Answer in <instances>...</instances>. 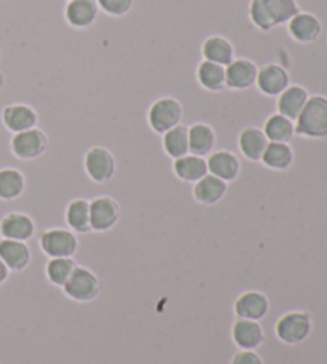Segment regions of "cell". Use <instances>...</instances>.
<instances>
[{"instance_id":"cell-1","label":"cell","mask_w":327,"mask_h":364,"mask_svg":"<svg viewBox=\"0 0 327 364\" xmlns=\"http://www.w3.org/2000/svg\"><path fill=\"white\" fill-rule=\"evenodd\" d=\"M296 134L310 139L327 138V97L310 96L296 120Z\"/></svg>"},{"instance_id":"cell-2","label":"cell","mask_w":327,"mask_h":364,"mask_svg":"<svg viewBox=\"0 0 327 364\" xmlns=\"http://www.w3.org/2000/svg\"><path fill=\"white\" fill-rule=\"evenodd\" d=\"M182 110L181 102L174 97H160L149 109V125L155 133L165 134L169 129L181 125Z\"/></svg>"},{"instance_id":"cell-3","label":"cell","mask_w":327,"mask_h":364,"mask_svg":"<svg viewBox=\"0 0 327 364\" xmlns=\"http://www.w3.org/2000/svg\"><path fill=\"white\" fill-rule=\"evenodd\" d=\"M274 331H277V336L281 342L297 346L310 336L311 318L304 311H289V314L279 318Z\"/></svg>"},{"instance_id":"cell-4","label":"cell","mask_w":327,"mask_h":364,"mask_svg":"<svg viewBox=\"0 0 327 364\" xmlns=\"http://www.w3.org/2000/svg\"><path fill=\"white\" fill-rule=\"evenodd\" d=\"M48 147V138L42 129L31 128L26 132L13 134L10 149L19 160H36L45 154Z\"/></svg>"},{"instance_id":"cell-5","label":"cell","mask_w":327,"mask_h":364,"mask_svg":"<svg viewBox=\"0 0 327 364\" xmlns=\"http://www.w3.org/2000/svg\"><path fill=\"white\" fill-rule=\"evenodd\" d=\"M64 292L77 302H90L100 296L101 283L91 270L75 267L69 282L64 284Z\"/></svg>"},{"instance_id":"cell-6","label":"cell","mask_w":327,"mask_h":364,"mask_svg":"<svg viewBox=\"0 0 327 364\" xmlns=\"http://www.w3.org/2000/svg\"><path fill=\"white\" fill-rule=\"evenodd\" d=\"M41 248L51 259L72 257L78 248V240L70 230L51 229L41 237Z\"/></svg>"},{"instance_id":"cell-7","label":"cell","mask_w":327,"mask_h":364,"mask_svg":"<svg viewBox=\"0 0 327 364\" xmlns=\"http://www.w3.org/2000/svg\"><path fill=\"white\" fill-rule=\"evenodd\" d=\"M85 170L95 182H109L115 174V159L106 147H91L85 155Z\"/></svg>"},{"instance_id":"cell-8","label":"cell","mask_w":327,"mask_h":364,"mask_svg":"<svg viewBox=\"0 0 327 364\" xmlns=\"http://www.w3.org/2000/svg\"><path fill=\"white\" fill-rule=\"evenodd\" d=\"M119 203L110 197H97L90 201V223L91 230L107 232L119 223Z\"/></svg>"},{"instance_id":"cell-9","label":"cell","mask_w":327,"mask_h":364,"mask_svg":"<svg viewBox=\"0 0 327 364\" xmlns=\"http://www.w3.org/2000/svg\"><path fill=\"white\" fill-rule=\"evenodd\" d=\"M256 85L265 96H279L291 85V77L283 66L270 63L259 69Z\"/></svg>"},{"instance_id":"cell-10","label":"cell","mask_w":327,"mask_h":364,"mask_svg":"<svg viewBox=\"0 0 327 364\" xmlns=\"http://www.w3.org/2000/svg\"><path fill=\"white\" fill-rule=\"evenodd\" d=\"M259 69L256 63L246 58L233 60L225 68V83L232 90H247L256 85Z\"/></svg>"},{"instance_id":"cell-11","label":"cell","mask_w":327,"mask_h":364,"mask_svg":"<svg viewBox=\"0 0 327 364\" xmlns=\"http://www.w3.org/2000/svg\"><path fill=\"white\" fill-rule=\"evenodd\" d=\"M36 233V223L24 213H9L0 219V237L28 242Z\"/></svg>"},{"instance_id":"cell-12","label":"cell","mask_w":327,"mask_h":364,"mask_svg":"<svg viewBox=\"0 0 327 364\" xmlns=\"http://www.w3.org/2000/svg\"><path fill=\"white\" fill-rule=\"evenodd\" d=\"M323 24L319 19L306 11H299L289 23H287V32L299 43H311L318 41L321 36Z\"/></svg>"},{"instance_id":"cell-13","label":"cell","mask_w":327,"mask_h":364,"mask_svg":"<svg viewBox=\"0 0 327 364\" xmlns=\"http://www.w3.org/2000/svg\"><path fill=\"white\" fill-rule=\"evenodd\" d=\"M37 122V112L28 104H10L2 110L4 127L15 134L36 128Z\"/></svg>"},{"instance_id":"cell-14","label":"cell","mask_w":327,"mask_h":364,"mask_svg":"<svg viewBox=\"0 0 327 364\" xmlns=\"http://www.w3.org/2000/svg\"><path fill=\"white\" fill-rule=\"evenodd\" d=\"M97 15H100V5L96 0H69L64 10L65 21L77 29L90 28L96 23Z\"/></svg>"},{"instance_id":"cell-15","label":"cell","mask_w":327,"mask_h":364,"mask_svg":"<svg viewBox=\"0 0 327 364\" xmlns=\"http://www.w3.org/2000/svg\"><path fill=\"white\" fill-rule=\"evenodd\" d=\"M268 307H270V304H268V299L264 292L247 291L235 302V314L238 315V318H243V320L259 321L267 315Z\"/></svg>"},{"instance_id":"cell-16","label":"cell","mask_w":327,"mask_h":364,"mask_svg":"<svg viewBox=\"0 0 327 364\" xmlns=\"http://www.w3.org/2000/svg\"><path fill=\"white\" fill-rule=\"evenodd\" d=\"M0 259L11 272H23L28 269L31 262V250L26 242L2 238L0 240Z\"/></svg>"},{"instance_id":"cell-17","label":"cell","mask_w":327,"mask_h":364,"mask_svg":"<svg viewBox=\"0 0 327 364\" xmlns=\"http://www.w3.org/2000/svg\"><path fill=\"white\" fill-rule=\"evenodd\" d=\"M206 164H208L209 174H213V176L225 182L237 179L241 168L237 155L228 151H218V152L209 154Z\"/></svg>"},{"instance_id":"cell-18","label":"cell","mask_w":327,"mask_h":364,"mask_svg":"<svg viewBox=\"0 0 327 364\" xmlns=\"http://www.w3.org/2000/svg\"><path fill=\"white\" fill-rule=\"evenodd\" d=\"M309 91L300 85H289L283 93L278 96L277 109L278 114L287 117V119L296 122L302 112L306 101H309Z\"/></svg>"},{"instance_id":"cell-19","label":"cell","mask_w":327,"mask_h":364,"mask_svg":"<svg viewBox=\"0 0 327 364\" xmlns=\"http://www.w3.org/2000/svg\"><path fill=\"white\" fill-rule=\"evenodd\" d=\"M232 336L241 350H256L265 341L264 329L259 321L243 320V318H238V321L233 324Z\"/></svg>"},{"instance_id":"cell-20","label":"cell","mask_w":327,"mask_h":364,"mask_svg":"<svg viewBox=\"0 0 327 364\" xmlns=\"http://www.w3.org/2000/svg\"><path fill=\"white\" fill-rule=\"evenodd\" d=\"M268 142L270 141L267 139L264 129L256 128V127L245 128L238 136L240 151L247 160L251 161H259L262 159Z\"/></svg>"},{"instance_id":"cell-21","label":"cell","mask_w":327,"mask_h":364,"mask_svg":"<svg viewBox=\"0 0 327 364\" xmlns=\"http://www.w3.org/2000/svg\"><path fill=\"white\" fill-rule=\"evenodd\" d=\"M201 53L205 61H211L215 64H220V66L227 68L235 60V48L227 41L225 37L222 36H211L208 37L205 42H203Z\"/></svg>"},{"instance_id":"cell-22","label":"cell","mask_w":327,"mask_h":364,"mask_svg":"<svg viewBox=\"0 0 327 364\" xmlns=\"http://www.w3.org/2000/svg\"><path fill=\"white\" fill-rule=\"evenodd\" d=\"M227 193V182L213 174H206L198 182H195L193 197L201 205H214L225 197Z\"/></svg>"},{"instance_id":"cell-23","label":"cell","mask_w":327,"mask_h":364,"mask_svg":"<svg viewBox=\"0 0 327 364\" xmlns=\"http://www.w3.org/2000/svg\"><path fill=\"white\" fill-rule=\"evenodd\" d=\"M215 146V133L213 127L208 123H195L188 128V151L198 157H206V155L214 151Z\"/></svg>"},{"instance_id":"cell-24","label":"cell","mask_w":327,"mask_h":364,"mask_svg":"<svg viewBox=\"0 0 327 364\" xmlns=\"http://www.w3.org/2000/svg\"><path fill=\"white\" fill-rule=\"evenodd\" d=\"M173 170L176 176L184 182H198L209 173L206 159L193 154H187L184 157L176 159L173 164Z\"/></svg>"},{"instance_id":"cell-25","label":"cell","mask_w":327,"mask_h":364,"mask_svg":"<svg viewBox=\"0 0 327 364\" xmlns=\"http://www.w3.org/2000/svg\"><path fill=\"white\" fill-rule=\"evenodd\" d=\"M260 160L270 170L284 171L294 164V152L291 146L286 144V142H268Z\"/></svg>"},{"instance_id":"cell-26","label":"cell","mask_w":327,"mask_h":364,"mask_svg":"<svg viewBox=\"0 0 327 364\" xmlns=\"http://www.w3.org/2000/svg\"><path fill=\"white\" fill-rule=\"evenodd\" d=\"M264 133L270 142H286V144H289L294 134H296V125L284 115L272 114L265 120Z\"/></svg>"},{"instance_id":"cell-27","label":"cell","mask_w":327,"mask_h":364,"mask_svg":"<svg viewBox=\"0 0 327 364\" xmlns=\"http://www.w3.org/2000/svg\"><path fill=\"white\" fill-rule=\"evenodd\" d=\"M26 188L24 174L16 168L0 170V200L13 201L23 195Z\"/></svg>"},{"instance_id":"cell-28","label":"cell","mask_w":327,"mask_h":364,"mask_svg":"<svg viewBox=\"0 0 327 364\" xmlns=\"http://www.w3.org/2000/svg\"><path fill=\"white\" fill-rule=\"evenodd\" d=\"M196 79L200 85L208 91H220L227 88L225 83V68L211 61L200 63L196 69Z\"/></svg>"},{"instance_id":"cell-29","label":"cell","mask_w":327,"mask_h":364,"mask_svg":"<svg viewBox=\"0 0 327 364\" xmlns=\"http://www.w3.org/2000/svg\"><path fill=\"white\" fill-rule=\"evenodd\" d=\"M262 5L274 26L287 24L300 11L297 0H262Z\"/></svg>"},{"instance_id":"cell-30","label":"cell","mask_w":327,"mask_h":364,"mask_svg":"<svg viewBox=\"0 0 327 364\" xmlns=\"http://www.w3.org/2000/svg\"><path fill=\"white\" fill-rule=\"evenodd\" d=\"M163 149L174 160L191 154L188 151V128L186 125H178L163 134Z\"/></svg>"},{"instance_id":"cell-31","label":"cell","mask_w":327,"mask_h":364,"mask_svg":"<svg viewBox=\"0 0 327 364\" xmlns=\"http://www.w3.org/2000/svg\"><path fill=\"white\" fill-rule=\"evenodd\" d=\"M65 220L68 225L74 232L87 233L91 230L90 223V201L83 198H77L70 201L68 210H65Z\"/></svg>"},{"instance_id":"cell-32","label":"cell","mask_w":327,"mask_h":364,"mask_svg":"<svg viewBox=\"0 0 327 364\" xmlns=\"http://www.w3.org/2000/svg\"><path fill=\"white\" fill-rule=\"evenodd\" d=\"M75 267L77 265L70 257H53L47 264V278L51 284L58 286V288H64V284L69 282Z\"/></svg>"},{"instance_id":"cell-33","label":"cell","mask_w":327,"mask_h":364,"mask_svg":"<svg viewBox=\"0 0 327 364\" xmlns=\"http://www.w3.org/2000/svg\"><path fill=\"white\" fill-rule=\"evenodd\" d=\"M250 18H251L252 24L260 31L268 32V31L273 29V24L270 23V19H268V15H267V11L264 9V5H262V0H251Z\"/></svg>"},{"instance_id":"cell-34","label":"cell","mask_w":327,"mask_h":364,"mask_svg":"<svg viewBox=\"0 0 327 364\" xmlns=\"http://www.w3.org/2000/svg\"><path fill=\"white\" fill-rule=\"evenodd\" d=\"M96 2L100 5V10L110 16H125L134 5V0H96Z\"/></svg>"},{"instance_id":"cell-35","label":"cell","mask_w":327,"mask_h":364,"mask_svg":"<svg viewBox=\"0 0 327 364\" xmlns=\"http://www.w3.org/2000/svg\"><path fill=\"white\" fill-rule=\"evenodd\" d=\"M232 364H264V361L254 350H243L233 356Z\"/></svg>"},{"instance_id":"cell-36","label":"cell","mask_w":327,"mask_h":364,"mask_svg":"<svg viewBox=\"0 0 327 364\" xmlns=\"http://www.w3.org/2000/svg\"><path fill=\"white\" fill-rule=\"evenodd\" d=\"M10 277H11V270L6 267L5 262L2 261V259H0V286L9 283Z\"/></svg>"}]
</instances>
